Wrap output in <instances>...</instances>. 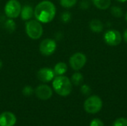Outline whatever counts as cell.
<instances>
[{
  "label": "cell",
  "instance_id": "cell-5",
  "mask_svg": "<svg viewBox=\"0 0 127 126\" xmlns=\"http://www.w3.org/2000/svg\"><path fill=\"white\" fill-rule=\"evenodd\" d=\"M22 7L18 0H8L4 5V11L7 18L16 19L20 16Z\"/></svg>",
  "mask_w": 127,
  "mask_h": 126
},
{
  "label": "cell",
  "instance_id": "cell-24",
  "mask_svg": "<svg viewBox=\"0 0 127 126\" xmlns=\"http://www.w3.org/2000/svg\"><path fill=\"white\" fill-rule=\"evenodd\" d=\"M90 126H104V124L100 119L96 118L91 122Z\"/></svg>",
  "mask_w": 127,
  "mask_h": 126
},
{
  "label": "cell",
  "instance_id": "cell-29",
  "mask_svg": "<svg viewBox=\"0 0 127 126\" xmlns=\"http://www.w3.org/2000/svg\"><path fill=\"white\" fill-rule=\"evenodd\" d=\"M125 19H126V21L127 22V13H126V16H125Z\"/></svg>",
  "mask_w": 127,
  "mask_h": 126
},
{
  "label": "cell",
  "instance_id": "cell-21",
  "mask_svg": "<svg viewBox=\"0 0 127 126\" xmlns=\"http://www.w3.org/2000/svg\"><path fill=\"white\" fill-rule=\"evenodd\" d=\"M33 91H33V88L30 85H26L22 89V94H23V95H25L26 97L31 96L33 94Z\"/></svg>",
  "mask_w": 127,
  "mask_h": 126
},
{
  "label": "cell",
  "instance_id": "cell-11",
  "mask_svg": "<svg viewBox=\"0 0 127 126\" xmlns=\"http://www.w3.org/2000/svg\"><path fill=\"white\" fill-rule=\"evenodd\" d=\"M16 123V116L10 111H5L0 114V126H14Z\"/></svg>",
  "mask_w": 127,
  "mask_h": 126
},
{
  "label": "cell",
  "instance_id": "cell-8",
  "mask_svg": "<svg viewBox=\"0 0 127 126\" xmlns=\"http://www.w3.org/2000/svg\"><path fill=\"white\" fill-rule=\"evenodd\" d=\"M104 42L109 46H117L121 44L122 41L121 33L117 30H109L103 36Z\"/></svg>",
  "mask_w": 127,
  "mask_h": 126
},
{
  "label": "cell",
  "instance_id": "cell-1",
  "mask_svg": "<svg viewBox=\"0 0 127 126\" xmlns=\"http://www.w3.org/2000/svg\"><path fill=\"white\" fill-rule=\"evenodd\" d=\"M55 4L49 0H43L34 8V17L41 23L51 22L56 16Z\"/></svg>",
  "mask_w": 127,
  "mask_h": 126
},
{
  "label": "cell",
  "instance_id": "cell-6",
  "mask_svg": "<svg viewBox=\"0 0 127 126\" xmlns=\"http://www.w3.org/2000/svg\"><path fill=\"white\" fill-rule=\"evenodd\" d=\"M57 42L53 39H43L39 46V52L42 55L48 56L52 55L57 49Z\"/></svg>",
  "mask_w": 127,
  "mask_h": 126
},
{
  "label": "cell",
  "instance_id": "cell-28",
  "mask_svg": "<svg viewBox=\"0 0 127 126\" xmlns=\"http://www.w3.org/2000/svg\"><path fill=\"white\" fill-rule=\"evenodd\" d=\"M116 1H118L119 2H126L127 0H116Z\"/></svg>",
  "mask_w": 127,
  "mask_h": 126
},
{
  "label": "cell",
  "instance_id": "cell-22",
  "mask_svg": "<svg viewBox=\"0 0 127 126\" xmlns=\"http://www.w3.org/2000/svg\"><path fill=\"white\" fill-rule=\"evenodd\" d=\"M113 126H127V119L124 117L117 119L114 122Z\"/></svg>",
  "mask_w": 127,
  "mask_h": 126
},
{
  "label": "cell",
  "instance_id": "cell-12",
  "mask_svg": "<svg viewBox=\"0 0 127 126\" xmlns=\"http://www.w3.org/2000/svg\"><path fill=\"white\" fill-rule=\"evenodd\" d=\"M34 16V9L29 4H25L22 7L20 16L22 20L24 21H28L32 19V17Z\"/></svg>",
  "mask_w": 127,
  "mask_h": 126
},
{
  "label": "cell",
  "instance_id": "cell-20",
  "mask_svg": "<svg viewBox=\"0 0 127 126\" xmlns=\"http://www.w3.org/2000/svg\"><path fill=\"white\" fill-rule=\"evenodd\" d=\"M71 19V14L70 12L68 11H65L62 13L61 15V20L62 22H63L64 23H67L68 22H70Z\"/></svg>",
  "mask_w": 127,
  "mask_h": 126
},
{
  "label": "cell",
  "instance_id": "cell-4",
  "mask_svg": "<svg viewBox=\"0 0 127 126\" xmlns=\"http://www.w3.org/2000/svg\"><path fill=\"white\" fill-rule=\"evenodd\" d=\"M84 110L89 114H97L98 113L102 107L103 102L100 97L97 95H92L88 97L84 102Z\"/></svg>",
  "mask_w": 127,
  "mask_h": 126
},
{
  "label": "cell",
  "instance_id": "cell-15",
  "mask_svg": "<svg viewBox=\"0 0 127 126\" xmlns=\"http://www.w3.org/2000/svg\"><path fill=\"white\" fill-rule=\"evenodd\" d=\"M94 5L100 10H106L111 5V0H92Z\"/></svg>",
  "mask_w": 127,
  "mask_h": 126
},
{
  "label": "cell",
  "instance_id": "cell-9",
  "mask_svg": "<svg viewBox=\"0 0 127 126\" xmlns=\"http://www.w3.org/2000/svg\"><path fill=\"white\" fill-rule=\"evenodd\" d=\"M36 96L41 100H48L53 95L52 88L45 84H41L35 89Z\"/></svg>",
  "mask_w": 127,
  "mask_h": 126
},
{
  "label": "cell",
  "instance_id": "cell-14",
  "mask_svg": "<svg viewBox=\"0 0 127 126\" xmlns=\"http://www.w3.org/2000/svg\"><path fill=\"white\" fill-rule=\"evenodd\" d=\"M54 71L55 73V75L57 76H61V75H64L68 70V66L65 62H60L58 63H57L54 67Z\"/></svg>",
  "mask_w": 127,
  "mask_h": 126
},
{
  "label": "cell",
  "instance_id": "cell-10",
  "mask_svg": "<svg viewBox=\"0 0 127 126\" xmlns=\"http://www.w3.org/2000/svg\"><path fill=\"white\" fill-rule=\"evenodd\" d=\"M37 78L42 82H49L52 81L55 77V73L52 68H40L36 74Z\"/></svg>",
  "mask_w": 127,
  "mask_h": 126
},
{
  "label": "cell",
  "instance_id": "cell-17",
  "mask_svg": "<svg viewBox=\"0 0 127 126\" xmlns=\"http://www.w3.org/2000/svg\"><path fill=\"white\" fill-rule=\"evenodd\" d=\"M4 27L6 28V30L9 32H13L16 28V25L15 21L13 20V19H10L8 18L4 23Z\"/></svg>",
  "mask_w": 127,
  "mask_h": 126
},
{
  "label": "cell",
  "instance_id": "cell-2",
  "mask_svg": "<svg viewBox=\"0 0 127 126\" xmlns=\"http://www.w3.org/2000/svg\"><path fill=\"white\" fill-rule=\"evenodd\" d=\"M52 86L54 91L61 97L68 96L72 91V83L71 79L64 76H57L52 82Z\"/></svg>",
  "mask_w": 127,
  "mask_h": 126
},
{
  "label": "cell",
  "instance_id": "cell-16",
  "mask_svg": "<svg viewBox=\"0 0 127 126\" xmlns=\"http://www.w3.org/2000/svg\"><path fill=\"white\" fill-rule=\"evenodd\" d=\"M71 82L72 85H74L76 86L80 85L83 82V76L80 72H75L72 74L71 78Z\"/></svg>",
  "mask_w": 127,
  "mask_h": 126
},
{
  "label": "cell",
  "instance_id": "cell-3",
  "mask_svg": "<svg viewBox=\"0 0 127 126\" xmlns=\"http://www.w3.org/2000/svg\"><path fill=\"white\" fill-rule=\"evenodd\" d=\"M25 32L31 39H39L43 33L42 23L36 19H30L25 24Z\"/></svg>",
  "mask_w": 127,
  "mask_h": 126
},
{
  "label": "cell",
  "instance_id": "cell-13",
  "mask_svg": "<svg viewBox=\"0 0 127 126\" xmlns=\"http://www.w3.org/2000/svg\"><path fill=\"white\" fill-rule=\"evenodd\" d=\"M89 28L94 33H101L103 30V23L99 19H92L89 22Z\"/></svg>",
  "mask_w": 127,
  "mask_h": 126
},
{
  "label": "cell",
  "instance_id": "cell-26",
  "mask_svg": "<svg viewBox=\"0 0 127 126\" xmlns=\"http://www.w3.org/2000/svg\"><path fill=\"white\" fill-rule=\"evenodd\" d=\"M123 37H124V41L127 43V28L124 30V36H123Z\"/></svg>",
  "mask_w": 127,
  "mask_h": 126
},
{
  "label": "cell",
  "instance_id": "cell-19",
  "mask_svg": "<svg viewBox=\"0 0 127 126\" xmlns=\"http://www.w3.org/2000/svg\"><path fill=\"white\" fill-rule=\"evenodd\" d=\"M111 13L113 16L116 18H121L123 16V10L118 6H113L111 7Z\"/></svg>",
  "mask_w": 127,
  "mask_h": 126
},
{
  "label": "cell",
  "instance_id": "cell-23",
  "mask_svg": "<svg viewBox=\"0 0 127 126\" xmlns=\"http://www.w3.org/2000/svg\"><path fill=\"white\" fill-rule=\"evenodd\" d=\"M80 91L83 95L88 96L91 94L92 89L88 85H83L80 88Z\"/></svg>",
  "mask_w": 127,
  "mask_h": 126
},
{
  "label": "cell",
  "instance_id": "cell-18",
  "mask_svg": "<svg viewBox=\"0 0 127 126\" xmlns=\"http://www.w3.org/2000/svg\"><path fill=\"white\" fill-rule=\"evenodd\" d=\"M77 2V0H60V5L64 8H71Z\"/></svg>",
  "mask_w": 127,
  "mask_h": 126
},
{
  "label": "cell",
  "instance_id": "cell-7",
  "mask_svg": "<svg viewBox=\"0 0 127 126\" xmlns=\"http://www.w3.org/2000/svg\"><path fill=\"white\" fill-rule=\"evenodd\" d=\"M86 56L81 52H77L72 54L69 59V65L71 68L77 71L82 69L86 64Z\"/></svg>",
  "mask_w": 127,
  "mask_h": 126
},
{
  "label": "cell",
  "instance_id": "cell-25",
  "mask_svg": "<svg viewBox=\"0 0 127 126\" xmlns=\"http://www.w3.org/2000/svg\"><path fill=\"white\" fill-rule=\"evenodd\" d=\"M80 6L82 9H88L90 7V2L89 0H82L81 2L80 3Z\"/></svg>",
  "mask_w": 127,
  "mask_h": 126
},
{
  "label": "cell",
  "instance_id": "cell-27",
  "mask_svg": "<svg viewBox=\"0 0 127 126\" xmlns=\"http://www.w3.org/2000/svg\"><path fill=\"white\" fill-rule=\"evenodd\" d=\"M2 66H3V63H2V62H1V60L0 59V69L2 68Z\"/></svg>",
  "mask_w": 127,
  "mask_h": 126
}]
</instances>
